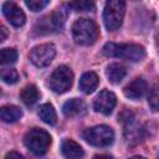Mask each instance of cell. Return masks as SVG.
Returning a JSON list of instances; mask_svg holds the SVG:
<instances>
[{"label":"cell","instance_id":"10","mask_svg":"<svg viewBox=\"0 0 159 159\" xmlns=\"http://www.w3.org/2000/svg\"><path fill=\"white\" fill-rule=\"evenodd\" d=\"M148 91V84L143 78H135L129 84L124 87V96L130 99H139L142 98Z\"/></svg>","mask_w":159,"mask_h":159},{"label":"cell","instance_id":"20","mask_svg":"<svg viewBox=\"0 0 159 159\" xmlns=\"http://www.w3.org/2000/svg\"><path fill=\"white\" fill-rule=\"evenodd\" d=\"M1 80L7 84H14L19 80V73L14 68H4L1 71Z\"/></svg>","mask_w":159,"mask_h":159},{"label":"cell","instance_id":"24","mask_svg":"<svg viewBox=\"0 0 159 159\" xmlns=\"http://www.w3.org/2000/svg\"><path fill=\"white\" fill-rule=\"evenodd\" d=\"M0 32H1V37H0V41L2 42V41H5V40H6V36H7V31H6V29H5L4 26H1V30H0Z\"/></svg>","mask_w":159,"mask_h":159},{"label":"cell","instance_id":"11","mask_svg":"<svg viewBox=\"0 0 159 159\" xmlns=\"http://www.w3.org/2000/svg\"><path fill=\"white\" fill-rule=\"evenodd\" d=\"M98 83H99V78L94 72H86L80 78L78 86H80V89L83 93L89 94V93H93L97 89Z\"/></svg>","mask_w":159,"mask_h":159},{"label":"cell","instance_id":"12","mask_svg":"<svg viewBox=\"0 0 159 159\" xmlns=\"http://www.w3.org/2000/svg\"><path fill=\"white\" fill-rule=\"evenodd\" d=\"M61 150H62V154L66 158H70V159L82 158L83 154H84L82 147L72 139H65L61 144Z\"/></svg>","mask_w":159,"mask_h":159},{"label":"cell","instance_id":"17","mask_svg":"<svg viewBox=\"0 0 159 159\" xmlns=\"http://www.w3.org/2000/svg\"><path fill=\"white\" fill-rule=\"evenodd\" d=\"M39 116L46 124L55 125L57 122V114H56V111L51 103H43L39 108Z\"/></svg>","mask_w":159,"mask_h":159},{"label":"cell","instance_id":"26","mask_svg":"<svg viewBox=\"0 0 159 159\" xmlns=\"http://www.w3.org/2000/svg\"><path fill=\"white\" fill-rule=\"evenodd\" d=\"M157 42H158V47H159V35H158V40H157Z\"/></svg>","mask_w":159,"mask_h":159},{"label":"cell","instance_id":"5","mask_svg":"<svg viewBox=\"0 0 159 159\" xmlns=\"http://www.w3.org/2000/svg\"><path fill=\"white\" fill-rule=\"evenodd\" d=\"M83 139L93 147H109L114 140V132L106 124L94 125L83 132Z\"/></svg>","mask_w":159,"mask_h":159},{"label":"cell","instance_id":"7","mask_svg":"<svg viewBox=\"0 0 159 159\" xmlns=\"http://www.w3.org/2000/svg\"><path fill=\"white\" fill-rule=\"evenodd\" d=\"M55 55L56 47L53 43H41L30 51L29 58L36 67H46L52 62Z\"/></svg>","mask_w":159,"mask_h":159},{"label":"cell","instance_id":"8","mask_svg":"<svg viewBox=\"0 0 159 159\" xmlns=\"http://www.w3.org/2000/svg\"><path fill=\"white\" fill-rule=\"evenodd\" d=\"M117 104V98H116V94L108 89H103L101 91L97 97L94 98L93 101V108L96 112L98 113H102V114H111Z\"/></svg>","mask_w":159,"mask_h":159},{"label":"cell","instance_id":"19","mask_svg":"<svg viewBox=\"0 0 159 159\" xmlns=\"http://www.w3.org/2000/svg\"><path fill=\"white\" fill-rule=\"evenodd\" d=\"M17 60V51L15 48H2L0 51V61L2 65H11Z\"/></svg>","mask_w":159,"mask_h":159},{"label":"cell","instance_id":"1","mask_svg":"<svg viewBox=\"0 0 159 159\" xmlns=\"http://www.w3.org/2000/svg\"><path fill=\"white\" fill-rule=\"evenodd\" d=\"M103 55L107 57H118L130 62H139L145 57V50L137 43H113L108 42L103 46Z\"/></svg>","mask_w":159,"mask_h":159},{"label":"cell","instance_id":"3","mask_svg":"<svg viewBox=\"0 0 159 159\" xmlns=\"http://www.w3.org/2000/svg\"><path fill=\"white\" fill-rule=\"evenodd\" d=\"M125 14L124 0H107L103 9V22L108 31L120 27Z\"/></svg>","mask_w":159,"mask_h":159},{"label":"cell","instance_id":"21","mask_svg":"<svg viewBox=\"0 0 159 159\" xmlns=\"http://www.w3.org/2000/svg\"><path fill=\"white\" fill-rule=\"evenodd\" d=\"M48 2H50V0H25L26 6H27L31 11H34V12L42 10L43 7L47 6Z\"/></svg>","mask_w":159,"mask_h":159},{"label":"cell","instance_id":"18","mask_svg":"<svg viewBox=\"0 0 159 159\" xmlns=\"http://www.w3.org/2000/svg\"><path fill=\"white\" fill-rule=\"evenodd\" d=\"M67 6L73 11H93L96 4L94 0H72L67 4Z\"/></svg>","mask_w":159,"mask_h":159},{"label":"cell","instance_id":"2","mask_svg":"<svg viewBox=\"0 0 159 159\" xmlns=\"http://www.w3.org/2000/svg\"><path fill=\"white\" fill-rule=\"evenodd\" d=\"M98 26L97 24L87 17L77 19L72 25V36L76 43L89 46L93 45L98 39Z\"/></svg>","mask_w":159,"mask_h":159},{"label":"cell","instance_id":"6","mask_svg":"<svg viewBox=\"0 0 159 159\" xmlns=\"http://www.w3.org/2000/svg\"><path fill=\"white\" fill-rule=\"evenodd\" d=\"M73 83V73L67 66H58L50 76L48 84L55 93L67 92Z\"/></svg>","mask_w":159,"mask_h":159},{"label":"cell","instance_id":"16","mask_svg":"<svg viewBox=\"0 0 159 159\" xmlns=\"http://www.w3.org/2000/svg\"><path fill=\"white\" fill-rule=\"evenodd\" d=\"M21 101L26 106H34L40 99V92L35 84H29L21 91Z\"/></svg>","mask_w":159,"mask_h":159},{"label":"cell","instance_id":"23","mask_svg":"<svg viewBox=\"0 0 159 159\" xmlns=\"http://www.w3.org/2000/svg\"><path fill=\"white\" fill-rule=\"evenodd\" d=\"M148 103L153 112L159 111V91H153L150 93V96L148 97Z\"/></svg>","mask_w":159,"mask_h":159},{"label":"cell","instance_id":"14","mask_svg":"<svg viewBox=\"0 0 159 159\" xmlns=\"http://www.w3.org/2000/svg\"><path fill=\"white\" fill-rule=\"evenodd\" d=\"M22 117V111L16 106H4L0 109V118L5 123H15Z\"/></svg>","mask_w":159,"mask_h":159},{"label":"cell","instance_id":"27","mask_svg":"<svg viewBox=\"0 0 159 159\" xmlns=\"http://www.w3.org/2000/svg\"><path fill=\"white\" fill-rule=\"evenodd\" d=\"M158 157H159V154H158Z\"/></svg>","mask_w":159,"mask_h":159},{"label":"cell","instance_id":"4","mask_svg":"<svg viewBox=\"0 0 159 159\" xmlns=\"http://www.w3.org/2000/svg\"><path fill=\"white\" fill-rule=\"evenodd\" d=\"M51 142V135L41 128L30 129L24 137V143L26 148L36 155H43L48 150Z\"/></svg>","mask_w":159,"mask_h":159},{"label":"cell","instance_id":"15","mask_svg":"<svg viewBox=\"0 0 159 159\" xmlns=\"http://www.w3.org/2000/svg\"><path fill=\"white\" fill-rule=\"evenodd\" d=\"M83 109H84V103L78 98H72L67 101L62 107V112L66 117H75L82 113Z\"/></svg>","mask_w":159,"mask_h":159},{"label":"cell","instance_id":"13","mask_svg":"<svg viewBox=\"0 0 159 159\" xmlns=\"http://www.w3.org/2000/svg\"><path fill=\"white\" fill-rule=\"evenodd\" d=\"M125 73H127L125 67L120 63H111L106 70V76L108 81L113 84L119 83L125 77Z\"/></svg>","mask_w":159,"mask_h":159},{"label":"cell","instance_id":"25","mask_svg":"<svg viewBox=\"0 0 159 159\" xmlns=\"http://www.w3.org/2000/svg\"><path fill=\"white\" fill-rule=\"evenodd\" d=\"M12 157H15V158H22V155H21L20 153H16V152H10V153H7V154L5 155L6 159H7V158H12Z\"/></svg>","mask_w":159,"mask_h":159},{"label":"cell","instance_id":"9","mask_svg":"<svg viewBox=\"0 0 159 159\" xmlns=\"http://www.w3.org/2000/svg\"><path fill=\"white\" fill-rule=\"evenodd\" d=\"M2 14L6 17V20L15 27L22 26L26 21L24 11L12 1H5L2 4Z\"/></svg>","mask_w":159,"mask_h":159},{"label":"cell","instance_id":"22","mask_svg":"<svg viewBox=\"0 0 159 159\" xmlns=\"http://www.w3.org/2000/svg\"><path fill=\"white\" fill-rule=\"evenodd\" d=\"M51 19H52V22L55 25V29H61L63 26V24H65L66 16H65L62 10H57L51 15Z\"/></svg>","mask_w":159,"mask_h":159}]
</instances>
